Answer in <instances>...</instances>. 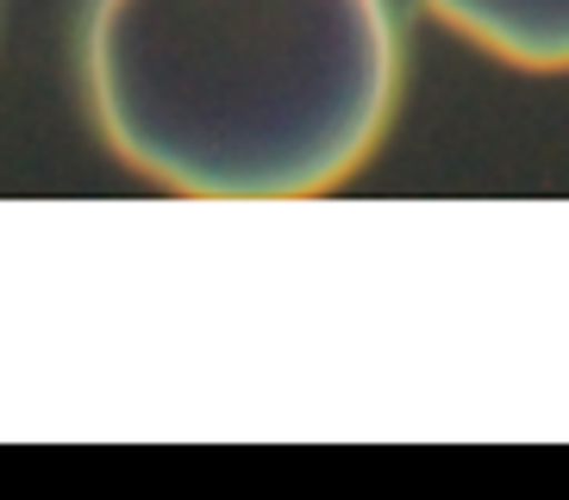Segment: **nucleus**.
<instances>
[{
    "label": "nucleus",
    "mask_w": 569,
    "mask_h": 500,
    "mask_svg": "<svg viewBox=\"0 0 569 500\" xmlns=\"http://www.w3.org/2000/svg\"><path fill=\"white\" fill-rule=\"evenodd\" d=\"M88 107L151 182L301 200L369 163L401 100L388 0H94Z\"/></svg>",
    "instance_id": "1"
},
{
    "label": "nucleus",
    "mask_w": 569,
    "mask_h": 500,
    "mask_svg": "<svg viewBox=\"0 0 569 500\" xmlns=\"http://www.w3.org/2000/svg\"><path fill=\"white\" fill-rule=\"evenodd\" d=\"M457 38L513 69L563 76L569 69V0H426Z\"/></svg>",
    "instance_id": "2"
}]
</instances>
